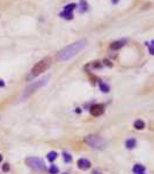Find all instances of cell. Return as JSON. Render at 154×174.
Returning a JSON list of instances; mask_svg holds the SVG:
<instances>
[{"label": "cell", "instance_id": "obj_1", "mask_svg": "<svg viewBox=\"0 0 154 174\" xmlns=\"http://www.w3.org/2000/svg\"><path fill=\"white\" fill-rule=\"evenodd\" d=\"M87 45V40L82 38V40H78L76 42H73L72 44L65 46L64 49H62L60 51H58L57 54V59L59 62H65L71 59L72 57H74L76 55H78L81 50H84Z\"/></svg>", "mask_w": 154, "mask_h": 174}, {"label": "cell", "instance_id": "obj_2", "mask_svg": "<svg viewBox=\"0 0 154 174\" xmlns=\"http://www.w3.org/2000/svg\"><path fill=\"white\" fill-rule=\"evenodd\" d=\"M50 65H51V59H50L49 57L43 58V59H42V60H40L38 63H36V65H34V67L32 69V73H30L29 78L40 76L41 73L45 72V71L50 67Z\"/></svg>", "mask_w": 154, "mask_h": 174}, {"label": "cell", "instance_id": "obj_3", "mask_svg": "<svg viewBox=\"0 0 154 174\" xmlns=\"http://www.w3.org/2000/svg\"><path fill=\"white\" fill-rule=\"evenodd\" d=\"M85 142L87 143L89 146L94 147V149H103L106 145V142L103 141L100 136L96 135H89L85 138Z\"/></svg>", "mask_w": 154, "mask_h": 174}, {"label": "cell", "instance_id": "obj_4", "mask_svg": "<svg viewBox=\"0 0 154 174\" xmlns=\"http://www.w3.org/2000/svg\"><path fill=\"white\" fill-rule=\"evenodd\" d=\"M27 164L29 165V167H32L33 170L37 171V172H43V171H45V164L40 158L30 157V158L27 159Z\"/></svg>", "mask_w": 154, "mask_h": 174}, {"label": "cell", "instance_id": "obj_5", "mask_svg": "<svg viewBox=\"0 0 154 174\" xmlns=\"http://www.w3.org/2000/svg\"><path fill=\"white\" fill-rule=\"evenodd\" d=\"M77 4H74V2H71V4H68V5H66L65 7H64V11L62 12L59 15L62 16V18H64V19H67V20H71V19H73V11L77 8Z\"/></svg>", "mask_w": 154, "mask_h": 174}, {"label": "cell", "instance_id": "obj_6", "mask_svg": "<svg viewBox=\"0 0 154 174\" xmlns=\"http://www.w3.org/2000/svg\"><path fill=\"white\" fill-rule=\"evenodd\" d=\"M48 79H49V77H48V78H45V79L40 80V81H36V83H35V84H33V85H30V86L26 89V92H24V97H29L30 94H33L35 91H37L40 87H42L44 84H46Z\"/></svg>", "mask_w": 154, "mask_h": 174}, {"label": "cell", "instance_id": "obj_7", "mask_svg": "<svg viewBox=\"0 0 154 174\" xmlns=\"http://www.w3.org/2000/svg\"><path fill=\"white\" fill-rule=\"evenodd\" d=\"M103 111H104L103 105H94V106H92V108H90V114H92L93 116H100V115L103 114Z\"/></svg>", "mask_w": 154, "mask_h": 174}, {"label": "cell", "instance_id": "obj_8", "mask_svg": "<svg viewBox=\"0 0 154 174\" xmlns=\"http://www.w3.org/2000/svg\"><path fill=\"white\" fill-rule=\"evenodd\" d=\"M90 165H92V164L89 163L87 159H79V160H78V167H79L80 170H82V171L88 170V168L90 167Z\"/></svg>", "mask_w": 154, "mask_h": 174}, {"label": "cell", "instance_id": "obj_9", "mask_svg": "<svg viewBox=\"0 0 154 174\" xmlns=\"http://www.w3.org/2000/svg\"><path fill=\"white\" fill-rule=\"evenodd\" d=\"M125 40H120V41H115V42H112V43L110 44V49L111 50H118V49H121L122 46L125 44Z\"/></svg>", "mask_w": 154, "mask_h": 174}, {"label": "cell", "instance_id": "obj_10", "mask_svg": "<svg viewBox=\"0 0 154 174\" xmlns=\"http://www.w3.org/2000/svg\"><path fill=\"white\" fill-rule=\"evenodd\" d=\"M133 172L136 174L144 173V172H145V167H144L143 165H136V166L133 167Z\"/></svg>", "mask_w": 154, "mask_h": 174}, {"label": "cell", "instance_id": "obj_11", "mask_svg": "<svg viewBox=\"0 0 154 174\" xmlns=\"http://www.w3.org/2000/svg\"><path fill=\"white\" fill-rule=\"evenodd\" d=\"M80 8H79V12L80 13H85V12L88 10V5H87V2H86V0H81L80 1Z\"/></svg>", "mask_w": 154, "mask_h": 174}, {"label": "cell", "instance_id": "obj_12", "mask_svg": "<svg viewBox=\"0 0 154 174\" xmlns=\"http://www.w3.org/2000/svg\"><path fill=\"white\" fill-rule=\"evenodd\" d=\"M134 128L136 129H138V130H142L145 128V123H144V121L142 120H137L134 122Z\"/></svg>", "mask_w": 154, "mask_h": 174}, {"label": "cell", "instance_id": "obj_13", "mask_svg": "<svg viewBox=\"0 0 154 174\" xmlns=\"http://www.w3.org/2000/svg\"><path fill=\"white\" fill-rule=\"evenodd\" d=\"M125 146H126L128 149H133V147L136 146V139H129V141H126Z\"/></svg>", "mask_w": 154, "mask_h": 174}, {"label": "cell", "instance_id": "obj_14", "mask_svg": "<svg viewBox=\"0 0 154 174\" xmlns=\"http://www.w3.org/2000/svg\"><path fill=\"white\" fill-rule=\"evenodd\" d=\"M56 158H57V153L55 151H51V152L48 153V160L49 161H54Z\"/></svg>", "mask_w": 154, "mask_h": 174}, {"label": "cell", "instance_id": "obj_15", "mask_svg": "<svg viewBox=\"0 0 154 174\" xmlns=\"http://www.w3.org/2000/svg\"><path fill=\"white\" fill-rule=\"evenodd\" d=\"M100 88H101V91L104 92V93H108L110 89L109 86H108L107 84H104V83H101V84H100Z\"/></svg>", "mask_w": 154, "mask_h": 174}, {"label": "cell", "instance_id": "obj_16", "mask_svg": "<svg viewBox=\"0 0 154 174\" xmlns=\"http://www.w3.org/2000/svg\"><path fill=\"white\" fill-rule=\"evenodd\" d=\"M49 172H50L51 174H57L58 172H59V170H58V167H57V166H55V165H52V166L50 167Z\"/></svg>", "mask_w": 154, "mask_h": 174}, {"label": "cell", "instance_id": "obj_17", "mask_svg": "<svg viewBox=\"0 0 154 174\" xmlns=\"http://www.w3.org/2000/svg\"><path fill=\"white\" fill-rule=\"evenodd\" d=\"M147 45H148V49H150V54L154 55V41H151Z\"/></svg>", "mask_w": 154, "mask_h": 174}, {"label": "cell", "instance_id": "obj_18", "mask_svg": "<svg viewBox=\"0 0 154 174\" xmlns=\"http://www.w3.org/2000/svg\"><path fill=\"white\" fill-rule=\"evenodd\" d=\"M63 156H64V159H65L66 163H70V161L72 160V157H71V156H70L67 152H64L63 153Z\"/></svg>", "mask_w": 154, "mask_h": 174}, {"label": "cell", "instance_id": "obj_19", "mask_svg": "<svg viewBox=\"0 0 154 174\" xmlns=\"http://www.w3.org/2000/svg\"><path fill=\"white\" fill-rule=\"evenodd\" d=\"M103 63H104V64H106V65H107V66H110V67L112 66V63L110 62L109 59H104V60H103Z\"/></svg>", "mask_w": 154, "mask_h": 174}, {"label": "cell", "instance_id": "obj_20", "mask_svg": "<svg viewBox=\"0 0 154 174\" xmlns=\"http://www.w3.org/2000/svg\"><path fill=\"white\" fill-rule=\"evenodd\" d=\"M2 170H4V172H7V171L10 170V165H8V164H5V165H4V168H2Z\"/></svg>", "mask_w": 154, "mask_h": 174}, {"label": "cell", "instance_id": "obj_21", "mask_svg": "<svg viewBox=\"0 0 154 174\" xmlns=\"http://www.w3.org/2000/svg\"><path fill=\"white\" fill-rule=\"evenodd\" d=\"M5 86V81L2 79H0V87H4Z\"/></svg>", "mask_w": 154, "mask_h": 174}, {"label": "cell", "instance_id": "obj_22", "mask_svg": "<svg viewBox=\"0 0 154 174\" xmlns=\"http://www.w3.org/2000/svg\"><path fill=\"white\" fill-rule=\"evenodd\" d=\"M93 174H102V173H101L100 171H98V170H96V171H94V172H93Z\"/></svg>", "mask_w": 154, "mask_h": 174}, {"label": "cell", "instance_id": "obj_23", "mask_svg": "<svg viewBox=\"0 0 154 174\" xmlns=\"http://www.w3.org/2000/svg\"><path fill=\"white\" fill-rule=\"evenodd\" d=\"M111 1H112V4H117L120 0H111Z\"/></svg>", "mask_w": 154, "mask_h": 174}, {"label": "cell", "instance_id": "obj_24", "mask_svg": "<svg viewBox=\"0 0 154 174\" xmlns=\"http://www.w3.org/2000/svg\"><path fill=\"white\" fill-rule=\"evenodd\" d=\"M1 160H2V157H1V154H0V161H1Z\"/></svg>", "mask_w": 154, "mask_h": 174}, {"label": "cell", "instance_id": "obj_25", "mask_svg": "<svg viewBox=\"0 0 154 174\" xmlns=\"http://www.w3.org/2000/svg\"><path fill=\"white\" fill-rule=\"evenodd\" d=\"M140 174H144V173H140Z\"/></svg>", "mask_w": 154, "mask_h": 174}]
</instances>
